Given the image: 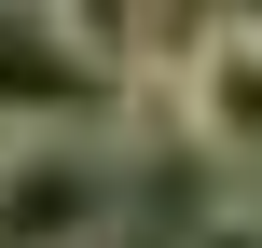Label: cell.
<instances>
[{
    "label": "cell",
    "instance_id": "obj_3",
    "mask_svg": "<svg viewBox=\"0 0 262 248\" xmlns=\"http://www.w3.org/2000/svg\"><path fill=\"white\" fill-rule=\"evenodd\" d=\"M180 152L221 193H262V14H207V41L180 69Z\"/></svg>",
    "mask_w": 262,
    "mask_h": 248
},
{
    "label": "cell",
    "instance_id": "obj_2",
    "mask_svg": "<svg viewBox=\"0 0 262 248\" xmlns=\"http://www.w3.org/2000/svg\"><path fill=\"white\" fill-rule=\"evenodd\" d=\"M138 207L124 138H0V248H111Z\"/></svg>",
    "mask_w": 262,
    "mask_h": 248
},
{
    "label": "cell",
    "instance_id": "obj_1",
    "mask_svg": "<svg viewBox=\"0 0 262 248\" xmlns=\"http://www.w3.org/2000/svg\"><path fill=\"white\" fill-rule=\"evenodd\" d=\"M124 110V14H0V138H111Z\"/></svg>",
    "mask_w": 262,
    "mask_h": 248
},
{
    "label": "cell",
    "instance_id": "obj_4",
    "mask_svg": "<svg viewBox=\"0 0 262 248\" xmlns=\"http://www.w3.org/2000/svg\"><path fill=\"white\" fill-rule=\"evenodd\" d=\"M180 248H262V193H207L180 221Z\"/></svg>",
    "mask_w": 262,
    "mask_h": 248
}]
</instances>
